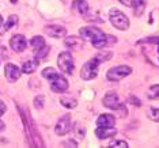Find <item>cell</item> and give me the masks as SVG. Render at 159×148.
<instances>
[{
  "label": "cell",
  "mask_w": 159,
  "mask_h": 148,
  "mask_svg": "<svg viewBox=\"0 0 159 148\" xmlns=\"http://www.w3.org/2000/svg\"><path fill=\"white\" fill-rule=\"evenodd\" d=\"M64 147H78V144L74 141V140H70V141H67V143H64L63 144Z\"/></svg>",
  "instance_id": "obj_29"
},
{
  "label": "cell",
  "mask_w": 159,
  "mask_h": 148,
  "mask_svg": "<svg viewBox=\"0 0 159 148\" xmlns=\"http://www.w3.org/2000/svg\"><path fill=\"white\" fill-rule=\"evenodd\" d=\"M116 41H117V39L114 38V35H106V34H105L101 39H98V41H94V42H91V44L94 45V48L102 49V48H106L107 45L114 44Z\"/></svg>",
  "instance_id": "obj_14"
},
{
  "label": "cell",
  "mask_w": 159,
  "mask_h": 148,
  "mask_svg": "<svg viewBox=\"0 0 159 148\" xmlns=\"http://www.w3.org/2000/svg\"><path fill=\"white\" fill-rule=\"evenodd\" d=\"M50 88L53 92H64L68 90V82L67 79L61 75H57L50 80Z\"/></svg>",
  "instance_id": "obj_9"
},
{
  "label": "cell",
  "mask_w": 159,
  "mask_h": 148,
  "mask_svg": "<svg viewBox=\"0 0 159 148\" xmlns=\"http://www.w3.org/2000/svg\"><path fill=\"white\" fill-rule=\"evenodd\" d=\"M131 6H133V8H135V14L137 16H140L144 11V8H146V3H144V0H133L131 3Z\"/></svg>",
  "instance_id": "obj_19"
},
{
  "label": "cell",
  "mask_w": 159,
  "mask_h": 148,
  "mask_svg": "<svg viewBox=\"0 0 159 148\" xmlns=\"http://www.w3.org/2000/svg\"><path fill=\"white\" fill-rule=\"evenodd\" d=\"M31 46L34 48L35 57H37V59H44L50 50L49 46H46V44H45L44 37H41V35L33 37V39H31Z\"/></svg>",
  "instance_id": "obj_7"
},
{
  "label": "cell",
  "mask_w": 159,
  "mask_h": 148,
  "mask_svg": "<svg viewBox=\"0 0 159 148\" xmlns=\"http://www.w3.org/2000/svg\"><path fill=\"white\" fill-rule=\"evenodd\" d=\"M10 45H11V49L14 50V52L20 53V52H23V50L26 49L27 41H26V38H25L22 34H16V35H14V37L10 39Z\"/></svg>",
  "instance_id": "obj_10"
},
{
  "label": "cell",
  "mask_w": 159,
  "mask_h": 148,
  "mask_svg": "<svg viewBox=\"0 0 159 148\" xmlns=\"http://www.w3.org/2000/svg\"><path fill=\"white\" fill-rule=\"evenodd\" d=\"M147 117L154 122H159V109L157 107H148L147 110Z\"/></svg>",
  "instance_id": "obj_21"
},
{
  "label": "cell",
  "mask_w": 159,
  "mask_h": 148,
  "mask_svg": "<svg viewBox=\"0 0 159 148\" xmlns=\"http://www.w3.org/2000/svg\"><path fill=\"white\" fill-rule=\"evenodd\" d=\"M103 106L107 107L110 110H120L121 111V117H126L128 111H126V107L122 105V102L118 98L117 92L114 91H107L103 96Z\"/></svg>",
  "instance_id": "obj_1"
},
{
  "label": "cell",
  "mask_w": 159,
  "mask_h": 148,
  "mask_svg": "<svg viewBox=\"0 0 159 148\" xmlns=\"http://www.w3.org/2000/svg\"><path fill=\"white\" fill-rule=\"evenodd\" d=\"M116 133H117V131H116V128H113V126H98L95 131V135L98 139H109V137L114 136Z\"/></svg>",
  "instance_id": "obj_13"
},
{
  "label": "cell",
  "mask_w": 159,
  "mask_h": 148,
  "mask_svg": "<svg viewBox=\"0 0 159 148\" xmlns=\"http://www.w3.org/2000/svg\"><path fill=\"white\" fill-rule=\"evenodd\" d=\"M57 65L64 74L72 75L74 74V59L70 52H61L57 57Z\"/></svg>",
  "instance_id": "obj_3"
},
{
  "label": "cell",
  "mask_w": 159,
  "mask_h": 148,
  "mask_svg": "<svg viewBox=\"0 0 159 148\" xmlns=\"http://www.w3.org/2000/svg\"><path fill=\"white\" fill-rule=\"evenodd\" d=\"M75 133L79 136V137H84V135H86V128L83 126L82 124H79V122H76V125H75Z\"/></svg>",
  "instance_id": "obj_26"
},
{
  "label": "cell",
  "mask_w": 159,
  "mask_h": 148,
  "mask_svg": "<svg viewBox=\"0 0 159 148\" xmlns=\"http://www.w3.org/2000/svg\"><path fill=\"white\" fill-rule=\"evenodd\" d=\"M109 18H110L111 25L116 29H118V30H126L129 27V19L126 18L125 14H122L118 10H111Z\"/></svg>",
  "instance_id": "obj_4"
},
{
  "label": "cell",
  "mask_w": 159,
  "mask_h": 148,
  "mask_svg": "<svg viewBox=\"0 0 159 148\" xmlns=\"http://www.w3.org/2000/svg\"><path fill=\"white\" fill-rule=\"evenodd\" d=\"M45 33L52 38H61V37H66L67 30L66 27L63 26H57V25H50V26L45 27Z\"/></svg>",
  "instance_id": "obj_12"
},
{
  "label": "cell",
  "mask_w": 159,
  "mask_h": 148,
  "mask_svg": "<svg viewBox=\"0 0 159 148\" xmlns=\"http://www.w3.org/2000/svg\"><path fill=\"white\" fill-rule=\"evenodd\" d=\"M60 102L64 107H67V109H75V107L78 106L76 99H74V98H61Z\"/></svg>",
  "instance_id": "obj_20"
},
{
  "label": "cell",
  "mask_w": 159,
  "mask_h": 148,
  "mask_svg": "<svg viewBox=\"0 0 159 148\" xmlns=\"http://www.w3.org/2000/svg\"><path fill=\"white\" fill-rule=\"evenodd\" d=\"M147 96L150 99H159V84H155L147 91Z\"/></svg>",
  "instance_id": "obj_24"
},
{
  "label": "cell",
  "mask_w": 159,
  "mask_h": 148,
  "mask_svg": "<svg viewBox=\"0 0 159 148\" xmlns=\"http://www.w3.org/2000/svg\"><path fill=\"white\" fill-rule=\"evenodd\" d=\"M116 122V118L111 114H102L97 120V125L98 126H113Z\"/></svg>",
  "instance_id": "obj_16"
},
{
  "label": "cell",
  "mask_w": 159,
  "mask_h": 148,
  "mask_svg": "<svg viewBox=\"0 0 159 148\" xmlns=\"http://www.w3.org/2000/svg\"><path fill=\"white\" fill-rule=\"evenodd\" d=\"M16 23H18V16H16V15H10V16H8V20L6 22L4 27H3V30H4V31H8L10 29H12L14 26H16Z\"/></svg>",
  "instance_id": "obj_22"
},
{
  "label": "cell",
  "mask_w": 159,
  "mask_h": 148,
  "mask_svg": "<svg viewBox=\"0 0 159 148\" xmlns=\"http://www.w3.org/2000/svg\"><path fill=\"white\" fill-rule=\"evenodd\" d=\"M0 26H3V18H2V15H0Z\"/></svg>",
  "instance_id": "obj_31"
},
{
  "label": "cell",
  "mask_w": 159,
  "mask_h": 148,
  "mask_svg": "<svg viewBox=\"0 0 159 148\" xmlns=\"http://www.w3.org/2000/svg\"><path fill=\"white\" fill-rule=\"evenodd\" d=\"M132 74V68L128 65H118L114 68H110L106 74V78L109 79L110 82H118L121 79H124L125 76Z\"/></svg>",
  "instance_id": "obj_5"
},
{
  "label": "cell",
  "mask_w": 159,
  "mask_h": 148,
  "mask_svg": "<svg viewBox=\"0 0 159 148\" xmlns=\"http://www.w3.org/2000/svg\"><path fill=\"white\" fill-rule=\"evenodd\" d=\"M6 110H7V106H6V103L3 102V101H0V117H2V115L6 113Z\"/></svg>",
  "instance_id": "obj_28"
},
{
  "label": "cell",
  "mask_w": 159,
  "mask_h": 148,
  "mask_svg": "<svg viewBox=\"0 0 159 148\" xmlns=\"http://www.w3.org/2000/svg\"><path fill=\"white\" fill-rule=\"evenodd\" d=\"M38 64H39V61L37 60V57H35V59H31V60H27L22 65V72L23 74H33V72L37 70Z\"/></svg>",
  "instance_id": "obj_15"
},
{
  "label": "cell",
  "mask_w": 159,
  "mask_h": 148,
  "mask_svg": "<svg viewBox=\"0 0 159 148\" xmlns=\"http://www.w3.org/2000/svg\"><path fill=\"white\" fill-rule=\"evenodd\" d=\"M4 74H6V78L8 82H16L18 79L20 78V74H22V70H19L15 64H7L6 68H4Z\"/></svg>",
  "instance_id": "obj_11"
},
{
  "label": "cell",
  "mask_w": 159,
  "mask_h": 148,
  "mask_svg": "<svg viewBox=\"0 0 159 148\" xmlns=\"http://www.w3.org/2000/svg\"><path fill=\"white\" fill-rule=\"evenodd\" d=\"M70 129H71V115L66 114L60 118L59 122H57L55 132H56V135H59V136H64L70 132Z\"/></svg>",
  "instance_id": "obj_8"
},
{
  "label": "cell",
  "mask_w": 159,
  "mask_h": 148,
  "mask_svg": "<svg viewBox=\"0 0 159 148\" xmlns=\"http://www.w3.org/2000/svg\"><path fill=\"white\" fill-rule=\"evenodd\" d=\"M66 45L71 49H79L83 46V38L75 37V35H71V37H67L66 39Z\"/></svg>",
  "instance_id": "obj_17"
},
{
  "label": "cell",
  "mask_w": 159,
  "mask_h": 148,
  "mask_svg": "<svg viewBox=\"0 0 159 148\" xmlns=\"http://www.w3.org/2000/svg\"><path fill=\"white\" fill-rule=\"evenodd\" d=\"M44 101H45V98L42 95H38L37 98L34 99V106L37 107V109H42L44 107Z\"/></svg>",
  "instance_id": "obj_27"
},
{
  "label": "cell",
  "mask_w": 159,
  "mask_h": 148,
  "mask_svg": "<svg viewBox=\"0 0 159 148\" xmlns=\"http://www.w3.org/2000/svg\"><path fill=\"white\" fill-rule=\"evenodd\" d=\"M3 129H4V122H3V121H0V132H2Z\"/></svg>",
  "instance_id": "obj_30"
},
{
  "label": "cell",
  "mask_w": 159,
  "mask_h": 148,
  "mask_svg": "<svg viewBox=\"0 0 159 148\" xmlns=\"http://www.w3.org/2000/svg\"><path fill=\"white\" fill-rule=\"evenodd\" d=\"M109 147L111 148H128V143L124 141V140H114L109 144Z\"/></svg>",
  "instance_id": "obj_25"
},
{
  "label": "cell",
  "mask_w": 159,
  "mask_h": 148,
  "mask_svg": "<svg viewBox=\"0 0 159 148\" xmlns=\"http://www.w3.org/2000/svg\"><path fill=\"white\" fill-rule=\"evenodd\" d=\"M74 6H75V8H76L78 11L82 14V15H87L90 7H89V4H87V2H86V0H75Z\"/></svg>",
  "instance_id": "obj_18"
},
{
  "label": "cell",
  "mask_w": 159,
  "mask_h": 148,
  "mask_svg": "<svg viewBox=\"0 0 159 148\" xmlns=\"http://www.w3.org/2000/svg\"><path fill=\"white\" fill-rule=\"evenodd\" d=\"M79 34H80V37L83 39H87V41H98L103 37V31L101 30V29L95 27V26H89V27H82L79 29Z\"/></svg>",
  "instance_id": "obj_6"
},
{
  "label": "cell",
  "mask_w": 159,
  "mask_h": 148,
  "mask_svg": "<svg viewBox=\"0 0 159 148\" xmlns=\"http://www.w3.org/2000/svg\"><path fill=\"white\" fill-rule=\"evenodd\" d=\"M101 64V60L98 57H94V59L89 60L80 70V78L83 80H93L97 78L98 75V67Z\"/></svg>",
  "instance_id": "obj_2"
},
{
  "label": "cell",
  "mask_w": 159,
  "mask_h": 148,
  "mask_svg": "<svg viewBox=\"0 0 159 148\" xmlns=\"http://www.w3.org/2000/svg\"><path fill=\"white\" fill-rule=\"evenodd\" d=\"M59 75V72H57L55 68H52V67H49V68H45L44 71H42V76L46 78L48 80H52L55 76H57Z\"/></svg>",
  "instance_id": "obj_23"
}]
</instances>
